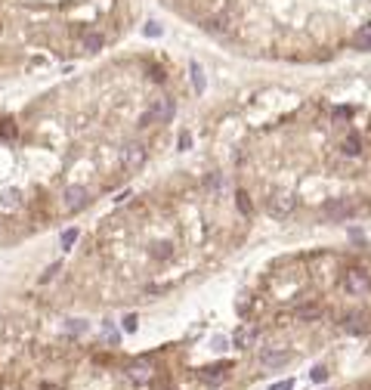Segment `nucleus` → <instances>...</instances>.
Segmentation results:
<instances>
[{"label": "nucleus", "mask_w": 371, "mask_h": 390, "mask_svg": "<svg viewBox=\"0 0 371 390\" xmlns=\"http://www.w3.org/2000/svg\"><path fill=\"white\" fill-rule=\"evenodd\" d=\"M16 133H19V127L13 124V121H0V140H16Z\"/></svg>", "instance_id": "nucleus-20"}, {"label": "nucleus", "mask_w": 371, "mask_h": 390, "mask_svg": "<svg viewBox=\"0 0 371 390\" xmlns=\"http://www.w3.org/2000/svg\"><path fill=\"white\" fill-rule=\"evenodd\" d=\"M344 291L347 294H353V297H362V294H368L371 291V272H365V269H359V266H353V269H347L344 272Z\"/></svg>", "instance_id": "nucleus-2"}, {"label": "nucleus", "mask_w": 371, "mask_h": 390, "mask_svg": "<svg viewBox=\"0 0 371 390\" xmlns=\"http://www.w3.org/2000/svg\"><path fill=\"white\" fill-rule=\"evenodd\" d=\"M207 189H213V192H220V189H223V180H220V174H210V177H207Z\"/></svg>", "instance_id": "nucleus-25"}, {"label": "nucleus", "mask_w": 371, "mask_h": 390, "mask_svg": "<svg viewBox=\"0 0 371 390\" xmlns=\"http://www.w3.org/2000/svg\"><path fill=\"white\" fill-rule=\"evenodd\" d=\"M84 50L87 53H99L102 50V34L99 31H87L84 34Z\"/></svg>", "instance_id": "nucleus-14"}, {"label": "nucleus", "mask_w": 371, "mask_h": 390, "mask_svg": "<svg viewBox=\"0 0 371 390\" xmlns=\"http://www.w3.org/2000/svg\"><path fill=\"white\" fill-rule=\"evenodd\" d=\"M254 341H257V328H251V325L238 328V331H235V338H232V344H235L238 350H248V347H251Z\"/></svg>", "instance_id": "nucleus-10"}, {"label": "nucleus", "mask_w": 371, "mask_h": 390, "mask_svg": "<svg viewBox=\"0 0 371 390\" xmlns=\"http://www.w3.org/2000/svg\"><path fill=\"white\" fill-rule=\"evenodd\" d=\"M294 208H297V199H294L291 192H272L269 199H266V211H269L272 217H279V220L288 217Z\"/></svg>", "instance_id": "nucleus-4"}, {"label": "nucleus", "mask_w": 371, "mask_h": 390, "mask_svg": "<svg viewBox=\"0 0 371 390\" xmlns=\"http://www.w3.org/2000/svg\"><path fill=\"white\" fill-rule=\"evenodd\" d=\"M164 77H167V74H164V68H152V81L164 84Z\"/></svg>", "instance_id": "nucleus-29"}, {"label": "nucleus", "mask_w": 371, "mask_h": 390, "mask_svg": "<svg viewBox=\"0 0 371 390\" xmlns=\"http://www.w3.org/2000/svg\"><path fill=\"white\" fill-rule=\"evenodd\" d=\"M201 28L210 34H229V16H210V19H204Z\"/></svg>", "instance_id": "nucleus-9"}, {"label": "nucleus", "mask_w": 371, "mask_h": 390, "mask_svg": "<svg viewBox=\"0 0 371 390\" xmlns=\"http://www.w3.org/2000/svg\"><path fill=\"white\" fill-rule=\"evenodd\" d=\"M176 115V99L173 96H161L139 115V127H152V124H167Z\"/></svg>", "instance_id": "nucleus-1"}, {"label": "nucleus", "mask_w": 371, "mask_h": 390, "mask_svg": "<svg viewBox=\"0 0 371 390\" xmlns=\"http://www.w3.org/2000/svg\"><path fill=\"white\" fill-rule=\"evenodd\" d=\"M192 146V136L189 133H179V149H189Z\"/></svg>", "instance_id": "nucleus-30"}, {"label": "nucleus", "mask_w": 371, "mask_h": 390, "mask_svg": "<svg viewBox=\"0 0 371 390\" xmlns=\"http://www.w3.org/2000/svg\"><path fill=\"white\" fill-rule=\"evenodd\" d=\"M235 205H238V211H241L244 217H251V214H254V205H251V195H248L244 189H238V192H235Z\"/></svg>", "instance_id": "nucleus-17"}, {"label": "nucleus", "mask_w": 371, "mask_h": 390, "mask_svg": "<svg viewBox=\"0 0 371 390\" xmlns=\"http://www.w3.org/2000/svg\"><path fill=\"white\" fill-rule=\"evenodd\" d=\"M127 375H130V381L142 384V381H148V378H152V366H148V363H133V366L127 369Z\"/></svg>", "instance_id": "nucleus-11"}, {"label": "nucleus", "mask_w": 371, "mask_h": 390, "mask_svg": "<svg viewBox=\"0 0 371 390\" xmlns=\"http://www.w3.org/2000/svg\"><path fill=\"white\" fill-rule=\"evenodd\" d=\"M356 217V202L350 199H334L325 205V220H334V223H341V220H350Z\"/></svg>", "instance_id": "nucleus-5"}, {"label": "nucleus", "mask_w": 371, "mask_h": 390, "mask_svg": "<svg viewBox=\"0 0 371 390\" xmlns=\"http://www.w3.org/2000/svg\"><path fill=\"white\" fill-rule=\"evenodd\" d=\"M158 260H167L170 254H173V248H170V242H161V245H155V251H152Z\"/></svg>", "instance_id": "nucleus-22"}, {"label": "nucleus", "mask_w": 371, "mask_h": 390, "mask_svg": "<svg viewBox=\"0 0 371 390\" xmlns=\"http://www.w3.org/2000/svg\"><path fill=\"white\" fill-rule=\"evenodd\" d=\"M19 205H22V192H19V189H7L4 199H0V208L10 211V208H19Z\"/></svg>", "instance_id": "nucleus-16"}, {"label": "nucleus", "mask_w": 371, "mask_h": 390, "mask_svg": "<svg viewBox=\"0 0 371 390\" xmlns=\"http://www.w3.org/2000/svg\"><path fill=\"white\" fill-rule=\"evenodd\" d=\"M269 390H294V381H279V384H272Z\"/></svg>", "instance_id": "nucleus-28"}, {"label": "nucleus", "mask_w": 371, "mask_h": 390, "mask_svg": "<svg viewBox=\"0 0 371 390\" xmlns=\"http://www.w3.org/2000/svg\"><path fill=\"white\" fill-rule=\"evenodd\" d=\"M223 369H226V366L204 369V372H201V381H204V384H223V378H226V375H223Z\"/></svg>", "instance_id": "nucleus-18"}, {"label": "nucleus", "mask_w": 371, "mask_h": 390, "mask_svg": "<svg viewBox=\"0 0 371 390\" xmlns=\"http://www.w3.org/2000/svg\"><path fill=\"white\" fill-rule=\"evenodd\" d=\"M142 161H145V149H142L139 143H127V146L121 149V164H124L127 171L142 168Z\"/></svg>", "instance_id": "nucleus-6"}, {"label": "nucleus", "mask_w": 371, "mask_h": 390, "mask_svg": "<svg viewBox=\"0 0 371 390\" xmlns=\"http://www.w3.org/2000/svg\"><path fill=\"white\" fill-rule=\"evenodd\" d=\"M310 378H313L316 384H325V381H328V369H325V366H316V369L310 372Z\"/></svg>", "instance_id": "nucleus-23"}, {"label": "nucleus", "mask_w": 371, "mask_h": 390, "mask_svg": "<svg viewBox=\"0 0 371 390\" xmlns=\"http://www.w3.org/2000/svg\"><path fill=\"white\" fill-rule=\"evenodd\" d=\"M189 74H192V87L195 93H204V68L198 62H189Z\"/></svg>", "instance_id": "nucleus-13"}, {"label": "nucleus", "mask_w": 371, "mask_h": 390, "mask_svg": "<svg viewBox=\"0 0 371 390\" xmlns=\"http://www.w3.org/2000/svg\"><path fill=\"white\" fill-rule=\"evenodd\" d=\"M319 316H322V307H316V303H310V307H300V310H297V319H303V322L319 319Z\"/></svg>", "instance_id": "nucleus-19"}, {"label": "nucleus", "mask_w": 371, "mask_h": 390, "mask_svg": "<svg viewBox=\"0 0 371 390\" xmlns=\"http://www.w3.org/2000/svg\"><path fill=\"white\" fill-rule=\"evenodd\" d=\"M288 359H291L288 350H266V353H260V366L263 369H282Z\"/></svg>", "instance_id": "nucleus-7"}, {"label": "nucleus", "mask_w": 371, "mask_h": 390, "mask_svg": "<svg viewBox=\"0 0 371 390\" xmlns=\"http://www.w3.org/2000/svg\"><path fill=\"white\" fill-rule=\"evenodd\" d=\"M353 44H356L359 50H371V25H362V28L356 31V37H353Z\"/></svg>", "instance_id": "nucleus-15"}, {"label": "nucleus", "mask_w": 371, "mask_h": 390, "mask_svg": "<svg viewBox=\"0 0 371 390\" xmlns=\"http://www.w3.org/2000/svg\"><path fill=\"white\" fill-rule=\"evenodd\" d=\"M344 328L350 335H365L368 331V316L365 313H347L344 316Z\"/></svg>", "instance_id": "nucleus-8"}, {"label": "nucleus", "mask_w": 371, "mask_h": 390, "mask_svg": "<svg viewBox=\"0 0 371 390\" xmlns=\"http://www.w3.org/2000/svg\"><path fill=\"white\" fill-rule=\"evenodd\" d=\"M56 272H59V263H53V266H50V269L44 272V276H41V285H44V282H50V279L56 276Z\"/></svg>", "instance_id": "nucleus-27"}, {"label": "nucleus", "mask_w": 371, "mask_h": 390, "mask_svg": "<svg viewBox=\"0 0 371 390\" xmlns=\"http://www.w3.org/2000/svg\"><path fill=\"white\" fill-rule=\"evenodd\" d=\"M87 205H90V192H87V186L71 183V186L62 189V208H65L68 214H78V211H84Z\"/></svg>", "instance_id": "nucleus-3"}, {"label": "nucleus", "mask_w": 371, "mask_h": 390, "mask_svg": "<svg viewBox=\"0 0 371 390\" xmlns=\"http://www.w3.org/2000/svg\"><path fill=\"white\" fill-rule=\"evenodd\" d=\"M142 34H145V37H161V25H158V22H145Z\"/></svg>", "instance_id": "nucleus-24"}, {"label": "nucleus", "mask_w": 371, "mask_h": 390, "mask_svg": "<svg viewBox=\"0 0 371 390\" xmlns=\"http://www.w3.org/2000/svg\"><path fill=\"white\" fill-rule=\"evenodd\" d=\"M341 152L347 155V158H356V155L362 152V140H359V133H350V136L341 143Z\"/></svg>", "instance_id": "nucleus-12"}, {"label": "nucleus", "mask_w": 371, "mask_h": 390, "mask_svg": "<svg viewBox=\"0 0 371 390\" xmlns=\"http://www.w3.org/2000/svg\"><path fill=\"white\" fill-rule=\"evenodd\" d=\"M59 242H62V251H65V248H71L74 242H78V229H65Z\"/></svg>", "instance_id": "nucleus-21"}, {"label": "nucleus", "mask_w": 371, "mask_h": 390, "mask_svg": "<svg viewBox=\"0 0 371 390\" xmlns=\"http://www.w3.org/2000/svg\"><path fill=\"white\" fill-rule=\"evenodd\" d=\"M136 325H139V319H136V313H130V316H124V331H136Z\"/></svg>", "instance_id": "nucleus-26"}, {"label": "nucleus", "mask_w": 371, "mask_h": 390, "mask_svg": "<svg viewBox=\"0 0 371 390\" xmlns=\"http://www.w3.org/2000/svg\"><path fill=\"white\" fill-rule=\"evenodd\" d=\"M68 328H71V331H81V328H84V322H81V319H71V325H68Z\"/></svg>", "instance_id": "nucleus-31"}]
</instances>
